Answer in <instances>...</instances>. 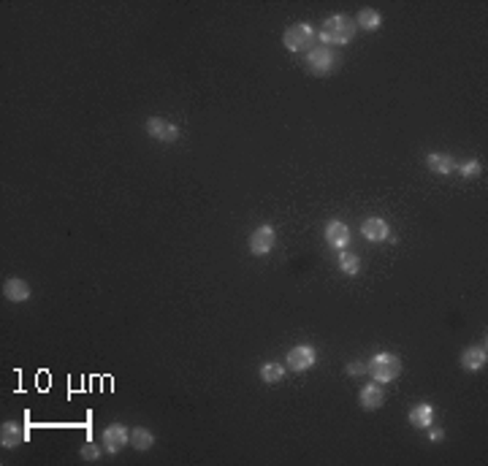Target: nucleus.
<instances>
[{
  "instance_id": "9",
  "label": "nucleus",
  "mask_w": 488,
  "mask_h": 466,
  "mask_svg": "<svg viewBox=\"0 0 488 466\" xmlns=\"http://www.w3.org/2000/svg\"><path fill=\"white\" fill-rule=\"evenodd\" d=\"M325 242L334 249H345L350 244V228L342 219H328L325 222Z\"/></svg>"
},
{
  "instance_id": "16",
  "label": "nucleus",
  "mask_w": 488,
  "mask_h": 466,
  "mask_svg": "<svg viewBox=\"0 0 488 466\" xmlns=\"http://www.w3.org/2000/svg\"><path fill=\"white\" fill-rule=\"evenodd\" d=\"M426 165L434 174H442V177H448L451 171H455V160L451 155H445V152H431V155L426 157Z\"/></svg>"
},
{
  "instance_id": "6",
  "label": "nucleus",
  "mask_w": 488,
  "mask_h": 466,
  "mask_svg": "<svg viewBox=\"0 0 488 466\" xmlns=\"http://www.w3.org/2000/svg\"><path fill=\"white\" fill-rule=\"evenodd\" d=\"M147 133H150L155 141H163V144H174V141L182 138L179 125L168 123V120H163V117H150V120H147Z\"/></svg>"
},
{
  "instance_id": "17",
  "label": "nucleus",
  "mask_w": 488,
  "mask_h": 466,
  "mask_svg": "<svg viewBox=\"0 0 488 466\" xmlns=\"http://www.w3.org/2000/svg\"><path fill=\"white\" fill-rule=\"evenodd\" d=\"M383 25V14L377 11V8H361L356 17V28H361V30H377Z\"/></svg>"
},
{
  "instance_id": "11",
  "label": "nucleus",
  "mask_w": 488,
  "mask_h": 466,
  "mask_svg": "<svg viewBox=\"0 0 488 466\" xmlns=\"http://www.w3.org/2000/svg\"><path fill=\"white\" fill-rule=\"evenodd\" d=\"M488 364V350H486V342L483 344H472V347H467L464 350V355H461V366L467 369V372H480L483 366Z\"/></svg>"
},
{
  "instance_id": "14",
  "label": "nucleus",
  "mask_w": 488,
  "mask_h": 466,
  "mask_svg": "<svg viewBox=\"0 0 488 466\" xmlns=\"http://www.w3.org/2000/svg\"><path fill=\"white\" fill-rule=\"evenodd\" d=\"M25 436H28V431H25L19 423L8 420V423H3V429H0V445H3L6 450H14V447H19V445L25 442Z\"/></svg>"
},
{
  "instance_id": "15",
  "label": "nucleus",
  "mask_w": 488,
  "mask_h": 466,
  "mask_svg": "<svg viewBox=\"0 0 488 466\" xmlns=\"http://www.w3.org/2000/svg\"><path fill=\"white\" fill-rule=\"evenodd\" d=\"M410 423L415 426V429H428L431 423H434V406L428 404V402H421V404L410 406Z\"/></svg>"
},
{
  "instance_id": "21",
  "label": "nucleus",
  "mask_w": 488,
  "mask_h": 466,
  "mask_svg": "<svg viewBox=\"0 0 488 466\" xmlns=\"http://www.w3.org/2000/svg\"><path fill=\"white\" fill-rule=\"evenodd\" d=\"M458 171H461V177L464 179H475V177H480L483 174V163L480 160H467L464 165H455Z\"/></svg>"
},
{
  "instance_id": "23",
  "label": "nucleus",
  "mask_w": 488,
  "mask_h": 466,
  "mask_svg": "<svg viewBox=\"0 0 488 466\" xmlns=\"http://www.w3.org/2000/svg\"><path fill=\"white\" fill-rule=\"evenodd\" d=\"M347 374H353V377H358V374H366V364H363V361H353V364H347Z\"/></svg>"
},
{
  "instance_id": "8",
  "label": "nucleus",
  "mask_w": 488,
  "mask_h": 466,
  "mask_svg": "<svg viewBox=\"0 0 488 466\" xmlns=\"http://www.w3.org/2000/svg\"><path fill=\"white\" fill-rule=\"evenodd\" d=\"M274 242H277V233L271 225H258L253 233H250V252L253 255H269L274 249Z\"/></svg>"
},
{
  "instance_id": "5",
  "label": "nucleus",
  "mask_w": 488,
  "mask_h": 466,
  "mask_svg": "<svg viewBox=\"0 0 488 466\" xmlns=\"http://www.w3.org/2000/svg\"><path fill=\"white\" fill-rule=\"evenodd\" d=\"M315 361H318V352H315V347H309V344H296V347L288 350V358H285L288 369L296 374L309 372V369L315 366Z\"/></svg>"
},
{
  "instance_id": "4",
  "label": "nucleus",
  "mask_w": 488,
  "mask_h": 466,
  "mask_svg": "<svg viewBox=\"0 0 488 466\" xmlns=\"http://www.w3.org/2000/svg\"><path fill=\"white\" fill-rule=\"evenodd\" d=\"M318 41V33H315V28L312 25H307V22H296V25H291L288 30H285V35H282V44H285V49L288 52H312L315 44Z\"/></svg>"
},
{
  "instance_id": "7",
  "label": "nucleus",
  "mask_w": 488,
  "mask_h": 466,
  "mask_svg": "<svg viewBox=\"0 0 488 466\" xmlns=\"http://www.w3.org/2000/svg\"><path fill=\"white\" fill-rule=\"evenodd\" d=\"M103 450L106 453H120L125 445H130V431H128V426H123V423H111V426H106L103 429Z\"/></svg>"
},
{
  "instance_id": "19",
  "label": "nucleus",
  "mask_w": 488,
  "mask_h": 466,
  "mask_svg": "<svg viewBox=\"0 0 488 466\" xmlns=\"http://www.w3.org/2000/svg\"><path fill=\"white\" fill-rule=\"evenodd\" d=\"M130 445H133V450H138V453H147V450H152V445H155V436L150 429H141V426H136L133 431H130Z\"/></svg>"
},
{
  "instance_id": "24",
  "label": "nucleus",
  "mask_w": 488,
  "mask_h": 466,
  "mask_svg": "<svg viewBox=\"0 0 488 466\" xmlns=\"http://www.w3.org/2000/svg\"><path fill=\"white\" fill-rule=\"evenodd\" d=\"M428 439H431V442H442V439H445V431H442V429H431V426H428Z\"/></svg>"
},
{
  "instance_id": "20",
  "label": "nucleus",
  "mask_w": 488,
  "mask_h": 466,
  "mask_svg": "<svg viewBox=\"0 0 488 466\" xmlns=\"http://www.w3.org/2000/svg\"><path fill=\"white\" fill-rule=\"evenodd\" d=\"M339 271L347 274V277H356L358 271H361V260H358V255L342 249V252H339Z\"/></svg>"
},
{
  "instance_id": "10",
  "label": "nucleus",
  "mask_w": 488,
  "mask_h": 466,
  "mask_svg": "<svg viewBox=\"0 0 488 466\" xmlns=\"http://www.w3.org/2000/svg\"><path fill=\"white\" fill-rule=\"evenodd\" d=\"M3 296H6V301H11V304H22V301H30L33 290L25 280L11 277V280L3 282Z\"/></svg>"
},
{
  "instance_id": "1",
  "label": "nucleus",
  "mask_w": 488,
  "mask_h": 466,
  "mask_svg": "<svg viewBox=\"0 0 488 466\" xmlns=\"http://www.w3.org/2000/svg\"><path fill=\"white\" fill-rule=\"evenodd\" d=\"M353 38H356V22L350 17H345V14L328 17L320 25V30H318V41L323 46H331V49L334 46H347Z\"/></svg>"
},
{
  "instance_id": "12",
  "label": "nucleus",
  "mask_w": 488,
  "mask_h": 466,
  "mask_svg": "<svg viewBox=\"0 0 488 466\" xmlns=\"http://www.w3.org/2000/svg\"><path fill=\"white\" fill-rule=\"evenodd\" d=\"M383 402H386V393H383L380 382H377V385H374V382H369V385H363V388L358 391V404H361V409H366V412L380 409Z\"/></svg>"
},
{
  "instance_id": "3",
  "label": "nucleus",
  "mask_w": 488,
  "mask_h": 466,
  "mask_svg": "<svg viewBox=\"0 0 488 466\" xmlns=\"http://www.w3.org/2000/svg\"><path fill=\"white\" fill-rule=\"evenodd\" d=\"M366 374H372L374 382H393L399 374H401V361L390 352H377L369 364H366Z\"/></svg>"
},
{
  "instance_id": "18",
  "label": "nucleus",
  "mask_w": 488,
  "mask_h": 466,
  "mask_svg": "<svg viewBox=\"0 0 488 466\" xmlns=\"http://www.w3.org/2000/svg\"><path fill=\"white\" fill-rule=\"evenodd\" d=\"M258 374L266 385H277V382H282V377H285V366L277 364V361H266V364H260Z\"/></svg>"
},
{
  "instance_id": "2",
  "label": "nucleus",
  "mask_w": 488,
  "mask_h": 466,
  "mask_svg": "<svg viewBox=\"0 0 488 466\" xmlns=\"http://www.w3.org/2000/svg\"><path fill=\"white\" fill-rule=\"evenodd\" d=\"M339 62H342V55L339 52H334L331 46H315L309 55H307V71L309 73H315V76H328V73H334L336 68H339Z\"/></svg>"
},
{
  "instance_id": "13",
  "label": "nucleus",
  "mask_w": 488,
  "mask_h": 466,
  "mask_svg": "<svg viewBox=\"0 0 488 466\" xmlns=\"http://www.w3.org/2000/svg\"><path fill=\"white\" fill-rule=\"evenodd\" d=\"M361 233H363V239H366V242H388L390 239V228H388V222H386L383 217L363 219Z\"/></svg>"
},
{
  "instance_id": "22",
  "label": "nucleus",
  "mask_w": 488,
  "mask_h": 466,
  "mask_svg": "<svg viewBox=\"0 0 488 466\" xmlns=\"http://www.w3.org/2000/svg\"><path fill=\"white\" fill-rule=\"evenodd\" d=\"M82 458H84V461H98V458H100V450H98V445L93 439H87V442L82 445Z\"/></svg>"
}]
</instances>
